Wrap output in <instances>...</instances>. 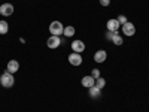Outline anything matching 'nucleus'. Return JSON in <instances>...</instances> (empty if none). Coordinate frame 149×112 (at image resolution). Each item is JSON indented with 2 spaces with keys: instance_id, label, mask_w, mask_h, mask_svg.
<instances>
[{
  "instance_id": "obj_1",
  "label": "nucleus",
  "mask_w": 149,
  "mask_h": 112,
  "mask_svg": "<svg viewBox=\"0 0 149 112\" xmlns=\"http://www.w3.org/2000/svg\"><path fill=\"white\" fill-rule=\"evenodd\" d=\"M0 84H2V87H5V88H10V87H14V84H15L14 75L9 73V72L2 73V76H0Z\"/></svg>"
},
{
  "instance_id": "obj_2",
  "label": "nucleus",
  "mask_w": 149,
  "mask_h": 112,
  "mask_svg": "<svg viewBox=\"0 0 149 112\" xmlns=\"http://www.w3.org/2000/svg\"><path fill=\"white\" fill-rule=\"evenodd\" d=\"M63 32H64V27L60 21H52L51 24H49V33H51L52 36H61Z\"/></svg>"
},
{
  "instance_id": "obj_3",
  "label": "nucleus",
  "mask_w": 149,
  "mask_h": 112,
  "mask_svg": "<svg viewBox=\"0 0 149 112\" xmlns=\"http://www.w3.org/2000/svg\"><path fill=\"white\" fill-rule=\"evenodd\" d=\"M61 45V39H60V36H49L48 37V41H46V46L49 49H57L58 46Z\"/></svg>"
},
{
  "instance_id": "obj_4",
  "label": "nucleus",
  "mask_w": 149,
  "mask_h": 112,
  "mask_svg": "<svg viewBox=\"0 0 149 112\" xmlns=\"http://www.w3.org/2000/svg\"><path fill=\"white\" fill-rule=\"evenodd\" d=\"M14 5L12 3H3L2 6H0V15H3V17H10L12 14H14Z\"/></svg>"
},
{
  "instance_id": "obj_5",
  "label": "nucleus",
  "mask_w": 149,
  "mask_h": 112,
  "mask_svg": "<svg viewBox=\"0 0 149 112\" xmlns=\"http://www.w3.org/2000/svg\"><path fill=\"white\" fill-rule=\"evenodd\" d=\"M122 33L125 34V36H134L136 34V26L133 22H130V21H127L125 24H122Z\"/></svg>"
},
{
  "instance_id": "obj_6",
  "label": "nucleus",
  "mask_w": 149,
  "mask_h": 112,
  "mask_svg": "<svg viewBox=\"0 0 149 112\" xmlns=\"http://www.w3.org/2000/svg\"><path fill=\"white\" fill-rule=\"evenodd\" d=\"M70 46H72V51H73V52H78V54H81V52H84V51H85V43H84L82 41H79V39L73 41Z\"/></svg>"
},
{
  "instance_id": "obj_7",
  "label": "nucleus",
  "mask_w": 149,
  "mask_h": 112,
  "mask_svg": "<svg viewBox=\"0 0 149 112\" xmlns=\"http://www.w3.org/2000/svg\"><path fill=\"white\" fill-rule=\"evenodd\" d=\"M69 63L72 66H81L82 64V55L78 54V52H72L69 55Z\"/></svg>"
},
{
  "instance_id": "obj_8",
  "label": "nucleus",
  "mask_w": 149,
  "mask_h": 112,
  "mask_svg": "<svg viewBox=\"0 0 149 112\" xmlns=\"http://www.w3.org/2000/svg\"><path fill=\"white\" fill-rule=\"evenodd\" d=\"M119 26H121V24L118 22L116 18H110V20L106 22V29H107V32H118V30H119Z\"/></svg>"
},
{
  "instance_id": "obj_9",
  "label": "nucleus",
  "mask_w": 149,
  "mask_h": 112,
  "mask_svg": "<svg viewBox=\"0 0 149 112\" xmlns=\"http://www.w3.org/2000/svg\"><path fill=\"white\" fill-rule=\"evenodd\" d=\"M81 84H82V87H85V88H91V87L95 85V79L91 76V75H86V76H84L81 79Z\"/></svg>"
},
{
  "instance_id": "obj_10",
  "label": "nucleus",
  "mask_w": 149,
  "mask_h": 112,
  "mask_svg": "<svg viewBox=\"0 0 149 112\" xmlns=\"http://www.w3.org/2000/svg\"><path fill=\"white\" fill-rule=\"evenodd\" d=\"M107 58V52L104 51V49H98V51L94 54V61L95 63H104Z\"/></svg>"
},
{
  "instance_id": "obj_11",
  "label": "nucleus",
  "mask_w": 149,
  "mask_h": 112,
  "mask_svg": "<svg viewBox=\"0 0 149 112\" xmlns=\"http://www.w3.org/2000/svg\"><path fill=\"white\" fill-rule=\"evenodd\" d=\"M6 69H8L9 73L14 75V73H17V72L19 70V63H18L17 60H10L9 63H8V66H6Z\"/></svg>"
},
{
  "instance_id": "obj_12",
  "label": "nucleus",
  "mask_w": 149,
  "mask_h": 112,
  "mask_svg": "<svg viewBox=\"0 0 149 112\" xmlns=\"http://www.w3.org/2000/svg\"><path fill=\"white\" fill-rule=\"evenodd\" d=\"M112 43H113V45H116V46H121V45H124V39H122V36H121L118 32H115L113 37H112Z\"/></svg>"
},
{
  "instance_id": "obj_13",
  "label": "nucleus",
  "mask_w": 149,
  "mask_h": 112,
  "mask_svg": "<svg viewBox=\"0 0 149 112\" xmlns=\"http://www.w3.org/2000/svg\"><path fill=\"white\" fill-rule=\"evenodd\" d=\"M74 33H76V29H74L73 26H67V27H64L63 34H64L66 37H73V36H74Z\"/></svg>"
},
{
  "instance_id": "obj_14",
  "label": "nucleus",
  "mask_w": 149,
  "mask_h": 112,
  "mask_svg": "<svg viewBox=\"0 0 149 112\" xmlns=\"http://www.w3.org/2000/svg\"><path fill=\"white\" fill-rule=\"evenodd\" d=\"M90 90V97H93V99H97V97H100V88H97V87L94 85V87H91V88H88Z\"/></svg>"
},
{
  "instance_id": "obj_15",
  "label": "nucleus",
  "mask_w": 149,
  "mask_h": 112,
  "mask_svg": "<svg viewBox=\"0 0 149 112\" xmlns=\"http://www.w3.org/2000/svg\"><path fill=\"white\" fill-rule=\"evenodd\" d=\"M8 32H9L8 21H0V34H6Z\"/></svg>"
},
{
  "instance_id": "obj_16",
  "label": "nucleus",
  "mask_w": 149,
  "mask_h": 112,
  "mask_svg": "<svg viewBox=\"0 0 149 112\" xmlns=\"http://www.w3.org/2000/svg\"><path fill=\"white\" fill-rule=\"evenodd\" d=\"M95 87H97V88H100V90H103L104 88V87H106V79L104 78H98V79H95Z\"/></svg>"
},
{
  "instance_id": "obj_17",
  "label": "nucleus",
  "mask_w": 149,
  "mask_h": 112,
  "mask_svg": "<svg viewBox=\"0 0 149 112\" xmlns=\"http://www.w3.org/2000/svg\"><path fill=\"white\" fill-rule=\"evenodd\" d=\"M91 76H93L94 79H98V78L102 76V75H100V70H98V69H93V70H91Z\"/></svg>"
},
{
  "instance_id": "obj_18",
  "label": "nucleus",
  "mask_w": 149,
  "mask_h": 112,
  "mask_svg": "<svg viewBox=\"0 0 149 112\" xmlns=\"http://www.w3.org/2000/svg\"><path fill=\"white\" fill-rule=\"evenodd\" d=\"M116 20H118V22H119V24H121V26H122V24H125V22H127V21H128V20H127V17H125V15H119V17H118V18H116Z\"/></svg>"
},
{
  "instance_id": "obj_19",
  "label": "nucleus",
  "mask_w": 149,
  "mask_h": 112,
  "mask_svg": "<svg viewBox=\"0 0 149 112\" xmlns=\"http://www.w3.org/2000/svg\"><path fill=\"white\" fill-rule=\"evenodd\" d=\"M113 34H115V32H107L104 37H106L107 41H112V37H113Z\"/></svg>"
},
{
  "instance_id": "obj_20",
  "label": "nucleus",
  "mask_w": 149,
  "mask_h": 112,
  "mask_svg": "<svg viewBox=\"0 0 149 112\" xmlns=\"http://www.w3.org/2000/svg\"><path fill=\"white\" fill-rule=\"evenodd\" d=\"M100 5L106 8V6H109V5H110V0H100Z\"/></svg>"
}]
</instances>
